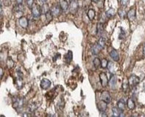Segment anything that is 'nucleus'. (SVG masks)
Returning <instances> with one entry per match:
<instances>
[{
    "instance_id": "nucleus-23",
    "label": "nucleus",
    "mask_w": 145,
    "mask_h": 117,
    "mask_svg": "<svg viewBox=\"0 0 145 117\" xmlns=\"http://www.w3.org/2000/svg\"><path fill=\"white\" fill-rule=\"evenodd\" d=\"M93 65H94L95 68H99V66L101 65V61L98 57H95L93 60Z\"/></svg>"
},
{
    "instance_id": "nucleus-18",
    "label": "nucleus",
    "mask_w": 145,
    "mask_h": 117,
    "mask_svg": "<svg viewBox=\"0 0 145 117\" xmlns=\"http://www.w3.org/2000/svg\"><path fill=\"white\" fill-rule=\"evenodd\" d=\"M72 59V52L71 51H68V53L65 55V60L67 63H70Z\"/></svg>"
},
{
    "instance_id": "nucleus-12",
    "label": "nucleus",
    "mask_w": 145,
    "mask_h": 117,
    "mask_svg": "<svg viewBox=\"0 0 145 117\" xmlns=\"http://www.w3.org/2000/svg\"><path fill=\"white\" fill-rule=\"evenodd\" d=\"M28 24H29V21L26 17H21L19 19V24L22 28H26L28 26Z\"/></svg>"
},
{
    "instance_id": "nucleus-28",
    "label": "nucleus",
    "mask_w": 145,
    "mask_h": 117,
    "mask_svg": "<svg viewBox=\"0 0 145 117\" xmlns=\"http://www.w3.org/2000/svg\"><path fill=\"white\" fill-rule=\"evenodd\" d=\"M114 15H115V10L114 9H112V8L109 9L106 12V16L108 18H111V17H113Z\"/></svg>"
},
{
    "instance_id": "nucleus-13",
    "label": "nucleus",
    "mask_w": 145,
    "mask_h": 117,
    "mask_svg": "<svg viewBox=\"0 0 145 117\" xmlns=\"http://www.w3.org/2000/svg\"><path fill=\"white\" fill-rule=\"evenodd\" d=\"M109 85L111 87V89H114L116 88V76L115 75H112L110 78L109 81Z\"/></svg>"
},
{
    "instance_id": "nucleus-42",
    "label": "nucleus",
    "mask_w": 145,
    "mask_h": 117,
    "mask_svg": "<svg viewBox=\"0 0 145 117\" xmlns=\"http://www.w3.org/2000/svg\"><path fill=\"white\" fill-rule=\"evenodd\" d=\"M27 1H28V0H27Z\"/></svg>"
},
{
    "instance_id": "nucleus-9",
    "label": "nucleus",
    "mask_w": 145,
    "mask_h": 117,
    "mask_svg": "<svg viewBox=\"0 0 145 117\" xmlns=\"http://www.w3.org/2000/svg\"><path fill=\"white\" fill-rule=\"evenodd\" d=\"M23 103H24V101H23L22 98H15L13 100V106L14 108H21L23 106Z\"/></svg>"
},
{
    "instance_id": "nucleus-10",
    "label": "nucleus",
    "mask_w": 145,
    "mask_h": 117,
    "mask_svg": "<svg viewBox=\"0 0 145 117\" xmlns=\"http://www.w3.org/2000/svg\"><path fill=\"white\" fill-rule=\"evenodd\" d=\"M107 108V103L102 100L97 103V108L101 112H105Z\"/></svg>"
},
{
    "instance_id": "nucleus-3",
    "label": "nucleus",
    "mask_w": 145,
    "mask_h": 117,
    "mask_svg": "<svg viewBox=\"0 0 145 117\" xmlns=\"http://www.w3.org/2000/svg\"><path fill=\"white\" fill-rule=\"evenodd\" d=\"M60 12H61L60 5H53V7H51V14H52L53 17H57V16H59V14H60Z\"/></svg>"
},
{
    "instance_id": "nucleus-39",
    "label": "nucleus",
    "mask_w": 145,
    "mask_h": 117,
    "mask_svg": "<svg viewBox=\"0 0 145 117\" xmlns=\"http://www.w3.org/2000/svg\"><path fill=\"white\" fill-rule=\"evenodd\" d=\"M2 76H3V70L2 68H1V78H2Z\"/></svg>"
},
{
    "instance_id": "nucleus-24",
    "label": "nucleus",
    "mask_w": 145,
    "mask_h": 117,
    "mask_svg": "<svg viewBox=\"0 0 145 117\" xmlns=\"http://www.w3.org/2000/svg\"><path fill=\"white\" fill-rule=\"evenodd\" d=\"M22 78H23V76H18L17 79H16V85H17V87H19V89L22 87Z\"/></svg>"
},
{
    "instance_id": "nucleus-25",
    "label": "nucleus",
    "mask_w": 145,
    "mask_h": 117,
    "mask_svg": "<svg viewBox=\"0 0 145 117\" xmlns=\"http://www.w3.org/2000/svg\"><path fill=\"white\" fill-rule=\"evenodd\" d=\"M107 67H108V71H109L110 73H111V74L114 73V63L112 62H108Z\"/></svg>"
},
{
    "instance_id": "nucleus-26",
    "label": "nucleus",
    "mask_w": 145,
    "mask_h": 117,
    "mask_svg": "<svg viewBox=\"0 0 145 117\" xmlns=\"http://www.w3.org/2000/svg\"><path fill=\"white\" fill-rule=\"evenodd\" d=\"M122 90L126 92L128 90V87H129V84H128V81H127L126 80H124L123 83H122Z\"/></svg>"
},
{
    "instance_id": "nucleus-19",
    "label": "nucleus",
    "mask_w": 145,
    "mask_h": 117,
    "mask_svg": "<svg viewBox=\"0 0 145 117\" xmlns=\"http://www.w3.org/2000/svg\"><path fill=\"white\" fill-rule=\"evenodd\" d=\"M127 106H128V107L129 109H131V110L134 109L135 107L134 100L132 98L128 99V102H127Z\"/></svg>"
},
{
    "instance_id": "nucleus-37",
    "label": "nucleus",
    "mask_w": 145,
    "mask_h": 117,
    "mask_svg": "<svg viewBox=\"0 0 145 117\" xmlns=\"http://www.w3.org/2000/svg\"><path fill=\"white\" fill-rule=\"evenodd\" d=\"M22 2H23V0H16V2L18 4H22Z\"/></svg>"
},
{
    "instance_id": "nucleus-14",
    "label": "nucleus",
    "mask_w": 145,
    "mask_h": 117,
    "mask_svg": "<svg viewBox=\"0 0 145 117\" xmlns=\"http://www.w3.org/2000/svg\"><path fill=\"white\" fill-rule=\"evenodd\" d=\"M59 5L63 11H66L68 9V0H59Z\"/></svg>"
},
{
    "instance_id": "nucleus-5",
    "label": "nucleus",
    "mask_w": 145,
    "mask_h": 117,
    "mask_svg": "<svg viewBox=\"0 0 145 117\" xmlns=\"http://www.w3.org/2000/svg\"><path fill=\"white\" fill-rule=\"evenodd\" d=\"M101 100H103L104 102L107 103H109L111 102V95L108 91H103L101 93Z\"/></svg>"
},
{
    "instance_id": "nucleus-34",
    "label": "nucleus",
    "mask_w": 145,
    "mask_h": 117,
    "mask_svg": "<svg viewBox=\"0 0 145 117\" xmlns=\"http://www.w3.org/2000/svg\"><path fill=\"white\" fill-rule=\"evenodd\" d=\"M108 62L107 61L106 59H103L101 61V66L103 68H106L107 66H108Z\"/></svg>"
},
{
    "instance_id": "nucleus-41",
    "label": "nucleus",
    "mask_w": 145,
    "mask_h": 117,
    "mask_svg": "<svg viewBox=\"0 0 145 117\" xmlns=\"http://www.w3.org/2000/svg\"><path fill=\"white\" fill-rule=\"evenodd\" d=\"M144 54H145V47H144Z\"/></svg>"
},
{
    "instance_id": "nucleus-17",
    "label": "nucleus",
    "mask_w": 145,
    "mask_h": 117,
    "mask_svg": "<svg viewBox=\"0 0 145 117\" xmlns=\"http://www.w3.org/2000/svg\"><path fill=\"white\" fill-rule=\"evenodd\" d=\"M48 12H49V7L46 3L40 7V13H41V14L46 15Z\"/></svg>"
},
{
    "instance_id": "nucleus-15",
    "label": "nucleus",
    "mask_w": 145,
    "mask_h": 117,
    "mask_svg": "<svg viewBox=\"0 0 145 117\" xmlns=\"http://www.w3.org/2000/svg\"><path fill=\"white\" fill-rule=\"evenodd\" d=\"M110 56L115 61H118L119 59H120V57H119V54L116 51V50H112L111 52H110Z\"/></svg>"
},
{
    "instance_id": "nucleus-27",
    "label": "nucleus",
    "mask_w": 145,
    "mask_h": 117,
    "mask_svg": "<svg viewBox=\"0 0 145 117\" xmlns=\"http://www.w3.org/2000/svg\"><path fill=\"white\" fill-rule=\"evenodd\" d=\"M97 33L98 35H100L101 36V34L103 33V24H99L97 25Z\"/></svg>"
},
{
    "instance_id": "nucleus-6",
    "label": "nucleus",
    "mask_w": 145,
    "mask_h": 117,
    "mask_svg": "<svg viewBox=\"0 0 145 117\" xmlns=\"http://www.w3.org/2000/svg\"><path fill=\"white\" fill-rule=\"evenodd\" d=\"M99 77H100V80H101V83L102 86L103 87H106L107 85H108V84L106 74L105 73H101Z\"/></svg>"
},
{
    "instance_id": "nucleus-16",
    "label": "nucleus",
    "mask_w": 145,
    "mask_h": 117,
    "mask_svg": "<svg viewBox=\"0 0 145 117\" xmlns=\"http://www.w3.org/2000/svg\"><path fill=\"white\" fill-rule=\"evenodd\" d=\"M128 18L129 20H134L135 18V9H131V10H129V12L128 13Z\"/></svg>"
},
{
    "instance_id": "nucleus-32",
    "label": "nucleus",
    "mask_w": 145,
    "mask_h": 117,
    "mask_svg": "<svg viewBox=\"0 0 145 117\" xmlns=\"http://www.w3.org/2000/svg\"><path fill=\"white\" fill-rule=\"evenodd\" d=\"M97 43L99 44V45H100L102 48H103L104 46H105V39L103 37H101Z\"/></svg>"
},
{
    "instance_id": "nucleus-35",
    "label": "nucleus",
    "mask_w": 145,
    "mask_h": 117,
    "mask_svg": "<svg viewBox=\"0 0 145 117\" xmlns=\"http://www.w3.org/2000/svg\"><path fill=\"white\" fill-rule=\"evenodd\" d=\"M120 2L121 5H122V6H124V7H125V6H127L128 4L129 0H120Z\"/></svg>"
},
{
    "instance_id": "nucleus-4",
    "label": "nucleus",
    "mask_w": 145,
    "mask_h": 117,
    "mask_svg": "<svg viewBox=\"0 0 145 117\" xmlns=\"http://www.w3.org/2000/svg\"><path fill=\"white\" fill-rule=\"evenodd\" d=\"M41 14L40 13V8H39L38 6L34 5L32 7V15L35 18H38L40 15Z\"/></svg>"
},
{
    "instance_id": "nucleus-22",
    "label": "nucleus",
    "mask_w": 145,
    "mask_h": 117,
    "mask_svg": "<svg viewBox=\"0 0 145 117\" xmlns=\"http://www.w3.org/2000/svg\"><path fill=\"white\" fill-rule=\"evenodd\" d=\"M14 10L15 12H18V13L23 12L24 10V5H22V4H18V5H16L14 7Z\"/></svg>"
},
{
    "instance_id": "nucleus-11",
    "label": "nucleus",
    "mask_w": 145,
    "mask_h": 117,
    "mask_svg": "<svg viewBox=\"0 0 145 117\" xmlns=\"http://www.w3.org/2000/svg\"><path fill=\"white\" fill-rule=\"evenodd\" d=\"M112 111H113V116H124L123 111L120 110L118 107H114L112 108Z\"/></svg>"
},
{
    "instance_id": "nucleus-38",
    "label": "nucleus",
    "mask_w": 145,
    "mask_h": 117,
    "mask_svg": "<svg viewBox=\"0 0 145 117\" xmlns=\"http://www.w3.org/2000/svg\"><path fill=\"white\" fill-rule=\"evenodd\" d=\"M40 2H42L43 4H45V3H46V2L48 1V0H39Z\"/></svg>"
},
{
    "instance_id": "nucleus-7",
    "label": "nucleus",
    "mask_w": 145,
    "mask_h": 117,
    "mask_svg": "<svg viewBox=\"0 0 145 117\" xmlns=\"http://www.w3.org/2000/svg\"><path fill=\"white\" fill-rule=\"evenodd\" d=\"M51 82L48 79H43L40 81V87L43 89H47L51 87Z\"/></svg>"
},
{
    "instance_id": "nucleus-31",
    "label": "nucleus",
    "mask_w": 145,
    "mask_h": 117,
    "mask_svg": "<svg viewBox=\"0 0 145 117\" xmlns=\"http://www.w3.org/2000/svg\"><path fill=\"white\" fill-rule=\"evenodd\" d=\"M118 14H119V15L120 16L121 18H124L125 17L126 13H125V11L124 9H119V10H118Z\"/></svg>"
},
{
    "instance_id": "nucleus-33",
    "label": "nucleus",
    "mask_w": 145,
    "mask_h": 117,
    "mask_svg": "<svg viewBox=\"0 0 145 117\" xmlns=\"http://www.w3.org/2000/svg\"><path fill=\"white\" fill-rule=\"evenodd\" d=\"M125 37V31L123 30V28H121V32L120 33V36H119V38L120 39H124Z\"/></svg>"
},
{
    "instance_id": "nucleus-1",
    "label": "nucleus",
    "mask_w": 145,
    "mask_h": 117,
    "mask_svg": "<svg viewBox=\"0 0 145 117\" xmlns=\"http://www.w3.org/2000/svg\"><path fill=\"white\" fill-rule=\"evenodd\" d=\"M139 81H140L139 78L135 75H131L128 79V84H129V86L131 87H135L137 84L139 83Z\"/></svg>"
},
{
    "instance_id": "nucleus-8",
    "label": "nucleus",
    "mask_w": 145,
    "mask_h": 117,
    "mask_svg": "<svg viewBox=\"0 0 145 117\" xmlns=\"http://www.w3.org/2000/svg\"><path fill=\"white\" fill-rule=\"evenodd\" d=\"M102 49H103V48L99 45L98 43H97L95 44H94V45L92 47V50H92V55H96L97 54H99V52L101 51Z\"/></svg>"
},
{
    "instance_id": "nucleus-30",
    "label": "nucleus",
    "mask_w": 145,
    "mask_h": 117,
    "mask_svg": "<svg viewBox=\"0 0 145 117\" xmlns=\"http://www.w3.org/2000/svg\"><path fill=\"white\" fill-rule=\"evenodd\" d=\"M38 108V106L35 104V103H31L30 105H29V111H31V112H32V111H34L36 109Z\"/></svg>"
},
{
    "instance_id": "nucleus-29",
    "label": "nucleus",
    "mask_w": 145,
    "mask_h": 117,
    "mask_svg": "<svg viewBox=\"0 0 145 117\" xmlns=\"http://www.w3.org/2000/svg\"><path fill=\"white\" fill-rule=\"evenodd\" d=\"M7 66L8 67V68H12L13 66H14V62L13 61L12 59L8 58L7 61Z\"/></svg>"
},
{
    "instance_id": "nucleus-20",
    "label": "nucleus",
    "mask_w": 145,
    "mask_h": 117,
    "mask_svg": "<svg viewBox=\"0 0 145 117\" xmlns=\"http://www.w3.org/2000/svg\"><path fill=\"white\" fill-rule=\"evenodd\" d=\"M117 107L122 111L125 110V100L123 99H120L117 102Z\"/></svg>"
},
{
    "instance_id": "nucleus-2",
    "label": "nucleus",
    "mask_w": 145,
    "mask_h": 117,
    "mask_svg": "<svg viewBox=\"0 0 145 117\" xmlns=\"http://www.w3.org/2000/svg\"><path fill=\"white\" fill-rule=\"evenodd\" d=\"M78 9V4L76 0H70V12L72 14H76Z\"/></svg>"
},
{
    "instance_id": "nucleus-40",
    "label": "nucleus",
    "mask_w": 145,
    "mask_h": 117,
    "mask_svg": "<svg viewBox=\"0 0 145 117\" xmlns=\"http://www.w3.org/2000/svg\"><path fill=\"white\" fill-rule=\"evenodd\" d=\"M93 2H95V3H97V2H98V0H92Z\"/></svg>"
},
{
    "instance_id": "nucleus-21",
    "label": "nucleus",
    "mask_w": 145,
    "mask_h": 117,
    "mask_svg": "<svg viewBox=\"0 0 145 117\" xmlns=\"http://www.w3.org/2000/svg\"><path fill=\"white\" fill-rule=\"evenodd\" d=\"M87 16H88V18L90 20H92L94 18H95V10L92 9H89V11H88V13H87Z\"/></svg>"
},
{
    "instance_id": "nucleus-36",
    "label": "nucleus",
    "mask_w": 145,
    "mask_h": 117,
    "mask_svg": "<svg viewBox=\"0 0 145 117\" xmlns=\"http://www.w3.org/2000/svg\"><path fill=\"white\" fill-rule=\"evenodd\" d=\"M27 5H28V6H29L30 8H32V6L34 5L33 0H28V1H27Z\"/></svg>"
}]
</instances>
